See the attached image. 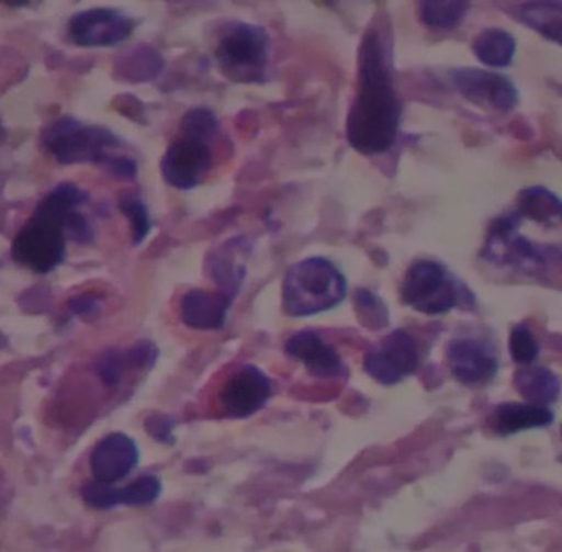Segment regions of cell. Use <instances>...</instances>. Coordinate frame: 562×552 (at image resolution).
Listing matches in <instances>:
<instances>
[{"instance_id": "obj_1", "label": "cell", "mask_w": 562, "mask_h": 552, "mask_svg": "<svg viewBox=\"0 0 562 552\" xmlns=\"http://www.w3.org/2000/svg\"><path fill=\"white\" fill-rule=\"evenodd\" d=\"M485 259L495 266L543 267L562 260V201L543 187L521 191L510 211L492 223Z\"/></svg>"}, {"instance_id": "obj_2", "label": "cell", "mask_w": 562, "mask_h": 552, "mask_svg": "<svg viewBox=\"0 0 562 552\" xmlns=\"http://www.w3.org/2000/svg\"><path fill=\"white\" fill-rule=\"evenodd\" d=\"M400 117L402 104L382 40L376 30H369L359 48V82L347 115V140L360 154H383L395 144Z\"/></svg>"}, {"instance_id": "obj_3", "label": "cell", "mask_w": 562, "mask_h": 552, "mask_svg": "<svg viewBox=\"0 0 562 552\" xmlns=\"http://www.w3.org/2000/svg\"><path fill=\"white\" fill-rule=\"evenodd\" d=\"M86 201L88 194L76 184L53 188L13 239V260L40 275L58 269L66 259V239L91 240V224L79 211Z\"/></svg>"}, {"instance_id": "obj_4", "label": "cell", "mask_w": 562, "mask_h": 552, "mask_svg": "<svg viewBox=\"0 0 562 552\" xmlns=\"http://www.w3.org/2000/svg\"><path fill=\"white\" fill-rule=\"evenodd\" d=\"M346 294V278L329 260L321 257L294 263L283 281V307L294 317L333 309Z\"/></svg>"}, {"instance_id": "obj_5", "label": "cell", "mask_w": 562, "mask_h": 552, "mask_svg": "<svg viewBox=\"0 0 562 552\" xmlns=\"http://www.w3.org/2000/svg\"><path fill=\"white\" fill-rule=\"evenodd\" d=\"M269 48V35L262 26L229 22L217 36V65L233 81L260 82L267 78Z\"/></svg>"}, {"instance_id": "obj_6", "label": "cell", "mask_w": 562, "mask_h": 552, "mask_svg": "<svg viewBox=\"0 0 562 552\" xmlns=\"http://www.w3.org/2000/svg\"><path fill=\"white\" fill-rule=\"evenodd\" d=\"M43 147L63 165L99 164L104 167L119 147L111 131L88 125L75 117H61L49 124L42 135Z\"/></svg>"}, {"instance_id": "obj_7", "label": "cell", "mask_w": 562, "mask_h": 552, "mask_svg": "<svg viewBox=\"0 0 562 552\" xmlns=\"http://www.w3.org/2000/svg\"><path fill=\"white\" fill-rule=\"evenodd\" d=\"M464 294V288L448 269L431 260H418L413 263L403 278V301L426 316L449 313L461 304Z\"/></svg>"}, {"instance_id": "obj_8", "label": "cell", "mask_w": 562, "mask_h": 552, "mask_svg": "<svg viewBox=\"0 0 562 552\" xmlns=\"http://www.w3.org/2000/svg\"><path fill=\"white\" fill-rule=\"evenodd\" d=\"M418 343L412 334L396 329L366 353L363 369L375 382L395 385L412 375L418 369Z\"/></svg>"}, {"instance_id": "obj_9", "label": "cell", "mask_w": 562, "mask_h": 552, "mask_svg": "<svg viewBox=\"0 0 562 552\" xmlns=\"http://www.w3.org/2000/svg\"><path fill=\"white\" fill-rule=\"evenodd\" d=\"M135 29V20L115 9H88L69 20L68 35L79 46H114L125 42Z\"/></svg>"}, {"instance_id": "obj_10", "label": "cell", "mask_w": 562, "mask_h": 552, "mask_svg": "<svg viewBox=\"0 0 562 552\" xmlns=\"http://www.w3.org/2000/svg\"><path fill=\"white\" fill-rule=\"evenodd\" d=\"M161 174L177 190H193L213 167L206 142L183 137L170 145L161 158Z\"/></svg>"}, {"instance_id": "obj_11", "label": "cell", "mask_w": 562, "mask_h": 552, "mask_svg": "<svg viewBox=\"0 0 562 552\" xmlns=\"http://www.w3.org/2000/svg\"><path fill=\"white\" fill-rule=\"evenodd\" d=\"M451 81L468 101L482 108L508 112L517 105L518 89L505 76L484 69L459 68L451 71Z\"/></svg>"}, {"instance_id": "obj_12", "label": "cell", "mask_w": 562, "mask_h": 552, "mask_svg": "<svg viewBox=\"0 0 562 552\" xmlns=\"http://www.w3.org/2000/svg\"><path fill=\"white\" fill-rule=\"evenodd\" d=\"M272 395V382L256 365H244L231 376L221 393V403L231 418H249L260 412Z\"/></svg>"}, {"instance_id": "obj_13", "label": "cell", "mask_w": 562, "mask_h": 552, "mask_svg": "<svg viewBox=\"0 0 562 552\" xmlns=\"http://www.w3.org/2000/svg\"><path fill=\"white\" fill-rule=\"evenodd\" d=\"M448 365L454 379L469 386L485 385L498 372L494 349L479 339L452 340L448 347Z\"/></svg>"}, {"instance_id": "obj_14", "label": "cell", "mask_w": 562, "mask_h": 552, "mask_svg": "<svg viewBox=\"0 0 562 552\" xmlns=\"http://www.w3.org/2000/svg\"><path fill=\"white\" fill-rule=\"evenodd\" d=\"M138 464V449L134 439L122 432H112L95 444L91 454V472L95 482L114 485L127 477Z\"/></svg>"}, {"instance_id": "obj_15", "label": "cell", "mask_w": 562, "mask_h": 552, "mask_svg": "<svg viewBox=\"0 0 562 552\" xmlns=\"http://www.w3.org/2000/svg\"><path fill=\"white\" fill-rule=\"evenodd\" d=\"M82 498L89 507L98 510H109L117 505H131V507H142L150 505L160 497L161 484L154 475H145L137 478L125 488H115L114 485L101 484V482H91L82 488Z\"/></svg>"}, {"instance_id": "obj_16", "label": "cell", "mask_w": 562, "mask_h": 552, "mask_svg": "<svg viewBox=\"0 0 562 552\" xmlns=\"http://www.w3.org/2000/svg\"><path fill=\"white\" fill-rule=\"evenodd\" d=\"M288 356L306 367L317 379H333L344 373V363L333 346L314 330H301L288 339L284 346Z\"/></svg>"}, {"instance_id": "obj_17", "label": "cell", "mask_w": 562, "mask_h": 552, "mask_svg": "<svg viewBox=\"0 0 562 552\" xmlns=\"http://www.w3.org/2000/svg\"><path fill=\"white\" fill-rule=\"evenodd\" d=\"M233 294L193 290L181 301V319L193 329H221L226 324Z\"/></svg>"}, {"instance_id": "obj_18", "label": "cell", "mask_w": 562, "mask_h": 552, "mask_svg": "<svg viewBox=\"0 0 562 552\" xmlns=\"http://www.w3.org/2000/svg\"><path fill=\"white\" fill-rule=\"evenodd\" d=\"M554 421V413L547 406L531 403H502L491 416V428L495 435L512 436L528 429L547 428Z\"/></svg>"}, {"instance_id": "obj_19", "label": "cell", "mask_w": 562, "mask_h": 552, "mask_svg": "<svg viewBox=\"0 0 562 552\" xmlns=\"http://www.w3.org/2000/svg\"><path fill=\"white\" fill-rule=\"evenodd\" d=\"M515 388L531 405L550 408L561 392V382L557 373L547 367H521L514 376Z\"/></svg>"}, {"instance_id": "obj_20", "label": "cell", "mask_w": 562, "mask_h": 552, "mask_svg": "<svg viewBox=\"0 0 562 552\" xmlns=\"http://www.w3.org/2000/svg\"><path fill=\"white\" fill-rule=\"evenodd\" d=\"M475 56L479 61L494 68H505L510 65L517 52V42L510 33L502 29H485L475 36L474 45Z\"/></svg>"}, {"instance_id": "obj_21", "label": "cell", "mask_w": 562, "mask_h": 552, "mask_svg": "<svg viewBox=\"0 0 562 552\" xmlns=\"http://www.w3.org/2000/svg\"><path fill=\"white\" fill-rule=\"evenodd\" d=\"M517 16L541 35L562 45V3H525L518 7Z\"/></svg>"}, {"instance_id": "obj_22", "label": "cell", "mask_w": 562, "mask_h": 552, "mask_svg": "<svg viewBox=\"0 0 562 552\" xmlns=\"http://www.w3.org/2000/svg\"><path fill=\"white\" fill-rule=\"evenodd\" d=\"M469 3L462 0H426L419 3V20L429 29L452 30L462 22Z\"/></svg>"}, {"instance_id": "obj_23", "label": "cell", "mask_w": 562, "mask_h": 552, "mask_svg": "<svg viewBox=\"0 0 562 552\" xmlns=\"http://www.w3.org/2000/svg\"><path fill=\"white\" fill-rule=\"evenodd\" d=\"M220 122L216 115L207 109H193L188 112L181 122L183 137L194 138V140L207 142L216 134Z\"/></svg>"}, {"instance_id": "obj_24", "label": "cell", "mask_w": 562, "mask_h": 552, "mask_svg": "<svg viewBox=\"0 0 562 552\" xmlns=\"http://www.w3.org/2000/svg\"><path fill=\"white\" fill-rule=\"evenodd\" d=\"M122 213L127 216L132 227V237H134L135 246L147 239L151 229L150 214L147 206L142 203L138 196H127L121 201Z\"/></svg>"}, {"instance_id": "obj_25", "label": "cell", "mask_w": 562, "mask_h": 552, "mask_svg": "<svg viewBox=\"0 0 562 552\" xmlns=\"http://www.w3.org/2000/svg\"><path fill=\"white\" fill-rule=\"evenodd\" d=\"M510 353L515 362L530 365L540 356V342L527 326L514 327L510 333Z\"/></svg>"}, {"instance_id": "obj_26", "label": "cell", "mask_w": 562, "mask_h": 552, "mask_svg": "<svg viewBox=\"0 0 562 552\" xmlns=\"http://www.w3.org/2000/svg\"><path fill=\"white\" fill-rule=\"evenodd\" d=\"M104 168L109 173L114 174L115 178H122V180H132L137 174V165L128 157H112Z\"/></svg>"}, {"instance_id": "obj_27", "label": "cell", "mask_w": 562, "mask_h": 552, "mask_svg": "<svg viewBox=\"0 0 562 552\" xmlns=\"http://www.w3.org/2000/svg\"><path fill=\"white\" fill-rule=\"evenodd\" d=\"M171 428H173V423L167 421V418H164V416H160L158 419H148V431H150L154 438L160 439V441H165L171 435Z\"/></svg>"}, {"instance_id": "obj_28", "label": "cell", "mask_w": 562, "mask_h": 552, "mask_svg": "<svg viewBox=\"0 0 562 552\" xmlns=\"http://www.w3.org/2000/svg\"><path fill=\"white\" fill-rule=\"evenodd\" d=\"M95 306L94 296H79L71 301V309L76 314H85L91 311Z\"/></svg>"}, {"instance_id": "obj_29", "label": "cell", "mask_w": 562, "mask_h": 552, "mask_svg": "<svg viewBox=\"0 0 562 552\" xmlns=\"http://www.w3.org/2000/svg\"><path fill=\"white\" fill-rule=\"evenodd\" d=\"M561 438H562V426H561Z\"/></svg>"}]
</instances>
